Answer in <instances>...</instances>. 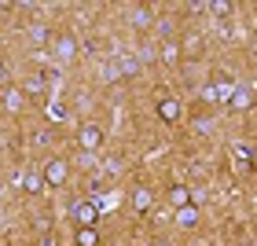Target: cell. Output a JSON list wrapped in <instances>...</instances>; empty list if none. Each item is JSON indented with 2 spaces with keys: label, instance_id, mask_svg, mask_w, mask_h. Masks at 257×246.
<instances>
[{
  "label": "cell",
  "instance_id": "cell-14",
  "mask_svg": "<svg viewBox=\"0 0 257 246\" xmlns=\"http://www.w3.org/2000/svg\"><path fill=\"white\" fill-rule=\"evenodd\" d=\"M162 63H177L180 59V44L177 41H162V55H158Z\"/></svg>",
  "mask_w": 257,
  "mask_h": 246
},
{
  "label": "cell",
  "instance_id": "cell-11",
  "mask_svg": "<svg viewBox=\"0 0 257 246\" xmlns=\"http://www.w3.org/2000/svg\"><path fill=\"white\" fill-rule=\"evenodd\" d=\"M0 92H4V107H8L11 114H19L22 107H26V96H22L19 88H0Z\"/></svg>",
  "mask_w": 257,
  "mask_h": 246
},
{
  "label": "cell",
  "instance_id": "cell-20",
  "mask_svg": "<svg viewBox=\"0 0 257 246\" xmlns=\"http://www.w3.org/2000/svg\"><path fill=\"white\" fill-rule=\"evenodd\" d=\"M0 88H8V66L0 63Z\"/></svg>",
  "mask_w": 257,
  "mask_h": 246
},
{
  "label": "cell",
  "instance_id": "cell-2",
  "mask_svg": "<svg viewBox=\"0 0 257 246\" xmlns=\"http://www.w3.org/2000/svg\"><path fill=\"white\" fill-rule=\"evenodd\" d=\"M103 140H107V136H103V129L92 125V121L77 129V147H81V155H96V151L103 147Z\"/></svg>",
  "mask_w": 257,
  "mask_h": 246
},
{
  "label": "cell",
  "instance_id": "cell-8",
  "mask_svg": "<svg viewBox=\"0 0 257 246\" xmlns=\"http://www.w3.org/2000/svg\"><path fill=\"white\" fill-rule=\"evenodd\" d=\"M19 184H22V191H26V195H41V191H44V180H41L37 169H26V173L19 177Z\"/></svg>",
  "mask_w": 257,
  "mask_h": 246
},
{
  "label": "cell",
  "instance_id": "cell-4",
  "mask_svg": "<svg viewBox=\"0 0 257 246\" xmlns=\"http://www.w3.org/2000/svg\"><path fill=\"white\" fill-rule=\"evenodd\" d=\"M74 220H77V228H96V220H99V206L92 202V198H81V202H74Z\"/></svg>",
  "mask_w": 257,
  "mask_h": 246
},
{
  "label": "cell",
  "instance_id": "cell-18",
  "mask_svg": "<svg viewBox=\"0 0 257 246\" xmlns=\"http://www.w3.org/2000/svg\"><path fill=\"white\" fill-rule=\"evenodd\" d=\"M202 99H206V103H217V88H213V85H206L202 92H198V103H202Z\"/></svg>",
  "mask_w": 257,
  "mask_h": 246
},
{
  "label": "cell",
  "instance_id": "cell-10",
  "mask_svg": "<svg viewBox=\"0 0 257 246\" xmlns=\"http://www.w3.org/2000/svg\"><path fill=\"white\" fill-rule=\"evenodd\" d=\"M140 74V63L133 59V55H121V59H118V66H114V77H136Z\"/></svg>",
  "mask_w": 257,
  "mask_h": 246
},
{
  "label": "cell",
  "instance_id": "cell-7",
  "mask_svg": "<svg viewBox=\"0 0 257 246\" xmlns=\"http://www.w3.org/2000/svg\"><path fill=\"white\" fill-rule=\"evenodd\" d=\"M128 202H133L136 213H151V209H155V191H151V187H136Z\"/></svg>",
  "mask_w": 257,
  "mask_h": 246
},
{
  "label": "cell",
  "instance_id": "cell-6",
  "mask_svg": "<svg viewBox=\"0 0 257 246\" xmlns=\"http://www.w3.org/2000/svg\"><path fill=\"white\" fill-rule=\"evenodd\" d=\"M166 202H169V209H184V206H191V187H184V184H169Z\"/></svg>",
  "mask_w": 257,
  "mask_h": 246
},
{
  "label": "cell",
  "instance_id": "cell-12",
  "mask_svg": "<svg viewBox=\"0 0 257 246\" xmlns=\"http://www.w3.org/2000/svg\"><path fill=\"white\" fill-rule=\"evenodd\" d=\"M30 37L37 44H48V41H55V30L44 26V22H30Z\"/></svg>",
  "mask_w": 257,
  "mask_h": 246
},
{
  "label": "cell",
  "instance_id": "cell-15",
  "mask_svg": "<svg viewBox=\"0 0 257 246\" xmlns=\"http://www.w3.org/2000/svg\"><path fill=\"white\" fill-rule=\"evenodd\" d=\"M77 246H99V231L96 228H77Z\"/></svg>",
  "mask_w": 257,
  "mask_h": 246
},
{
  "label": "cell",
  "instance_id": "cell-5",
  "mask_svg": "<svg viewBox=\"0 0 257 246\" xmlns=\"http://www.w3.org/2000/svg\"><path fill=\"white\" fill-rule=\"evenodd\" d=\"M52 48H55V59H59V63H74V55H77V41H74V37H66V33H55Z\"/></svg>",
  "mask_w": 257,
  "mask_h": 246
},
{
  "label": "cell",
  "instance_id": "cell-16",
  "mask_svg": "<svg viewBox=\"0 0 257 246\" xmlns=\"http://www.w3.org/2000/svg\"><path fill=\"white\" fill-rule=\"evenodd\" d=\"M228 107L231 110H250V96H246V92H231V96H228Z\"/></svg>",
  "mask_w": 257,
  "mask_h": 246
},
{
  "label": "cell",
  "instance_id": "cell-1",
  "mask_svg": "<svg viewBox=\"0 0 257 246\" xmlns=\"http://www.w3.org/2000/svg\"><path fill=\"white\" fill-rule=\"evenodd\" d=\"M37 173H41L44 187H63V184L70 180V166H66V158H48Z\"/></svg>",
  "mask_w": 257,
  "mask_h": 246
},
{
  "label": "cell",
  "instance_id": "cell-21",
  "mask_svg": "<svg viewBox=\"0 0 257 246\" xmlns=\"http://www.w3.org/2000/svg\"><path fill=\"white\" fill-rule=\"evenodd\" d=\"M151 246H177V242H173V239H155Z\"/></svg>",
  "mask_w": 257,
  "mask_h": 246
},
{
  "label": "cell",
  "instance_id": "cell-13",
  "mask_svg": "<svg viewBox=\"0 0 257 246\" xmlns=\"http://www.w3.org/2000/svg\"><path fill=\"white\" fill-rule=\"evenodd\" d=\"M155 22V8H133V26L136 30H147Z\"/></svg>",
  "mask_w": 257,
  "mask_h": 246
},
{
  "label": "cell",
  "instance_id": "cell-19",
  "mask_svg": "<svg viewBox=\"0 0 257 246\" xmlns=\"http://www.w3.org/2000/svg\"><path fill=\"white\" fill-rule=\"evenodd\" d=\"M48 118H52V121H63V118H66V110L59 107V103H52V107H48Z\"/></svg>",
  "mask_w": 257,
  "mask_h": 246
},
{
  "label": "cell",
  "instance_id": "cell-9",
  "mask_svg": "<svg viewBox=\"0 0 257 246\" xmlns=\"http://www.w3.org/2000/svg\"><path fill=\"white\" fill-rule=\"evenodd\" d=\"M198 206H184V209H173V220H177V228H195L198 224Z\"/></svg>",
  "mask_w": 257,
  "mask_h": 246
},
{
  "label": "cell",
  "instance_id": "cell-3",
  "mask_svg": "<svg viewBox=\"0 0 257 246\" xmlns=\"http://www.w3.org/2000/svg\"><path fill=\"white\" fill-rule=\"evenodd\" d=\"M155 114H158V121L177 125V121H184V103H180L177 96H162V99L155 103Z\"/></svg>",
  "mask_w": 257,
  "mask_h": 246
},
{
  "label": "cell",
  "instance_id": "cell-17",
  "mask_svg": "<svg viewBox=\"0 0 257 246\" xmlns=\"http://www.w3.org/2000/svg\"><path fill=\"white\" fill-rule=\"evenodd\" d=\"M209 11H213L217 19H228V15H231V4H224V0H213V4H209Z\"/></svg>",
  "mask_w": 257,
  "mask_h": 246
}]
</instances>
